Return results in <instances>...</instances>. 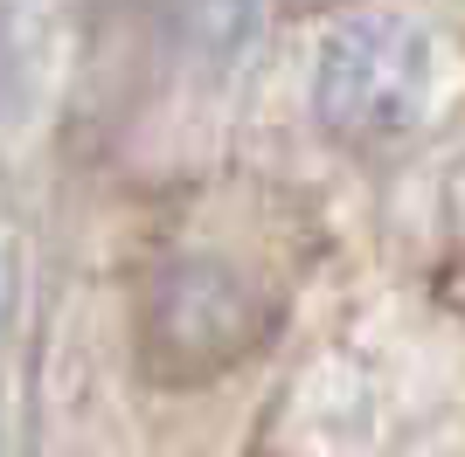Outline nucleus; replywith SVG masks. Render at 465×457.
Wrapping results in <instances>:
<instances>
[{"label":"nucleus","instance_id":"obj_2","mask_svg":"<svg viewBox=\"0 0 465 457\" xmlns=\"http://www.w3.org/2000/svg\"><path fill=\"white\" fill-rule=\"evenodd\" d=\"M264 298L223 264H167L139 312V354L160 381H209L264 340Z\"/></svg>","mask_w":465,"mask_h":457},{"label":"nucleus","instance_id":"obj_1","mask_svg":"<svg viewBox=\"0 0 465 457\" xmlns=\"http://www.w3.org/2000/svg\"><path fill=\"white\" fill-rule=\"evenodd\" d=\"M430 104V42L417 21L396 15H361L341 21L320 49L312 70V112L333 139L375 146L403 139Z\"/></svg>","mask_w":465,"mask_h":457},{"label":"nucleus","instance_id":"obj_3","mask_svg":"<svg viewBox=\"0 0 465 457\" xmlns=\"http://www.w3.org/2000/svg\"><path fill=\"white\" fill-rule=\"evenodd\" d=\"M285 15H333V7H348V0H278Z\"/></svg>","mask_w":465,"mask_h":457}]
</instances>
